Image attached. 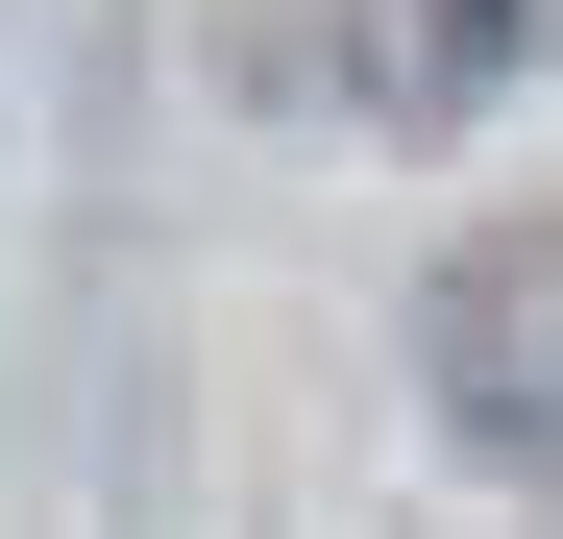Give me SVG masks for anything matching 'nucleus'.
Listing matches in <instances>:
<instances>
[{"label":"nucleus","instance_id":"1","mask_svg":"<svg viewBox=\"0 0 563 539\" xmlns=\"http://www.w3.org/2000/svg\"><path fill=\"white\" fill-rule=\"evenodd\" d=\"M417 393H441L465 466H563V197L465 221L417 270Z\"/></svg>","mask_w":563,"mask_h":539},{"label":"nucleus","instance_id":"2","mask_svg":"<svg viewBox=\"0 0 563 539\" xmlns=\"http://www.w3.org/2000/svg\"><path fill=\"white\" fill-rule=\"evenodd\" d=\"M515 50H539V0H343V74H367L393 123H465Z\"/></svg>","mask_w":563,"mask_h":539}]
</instances>
